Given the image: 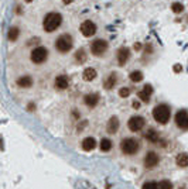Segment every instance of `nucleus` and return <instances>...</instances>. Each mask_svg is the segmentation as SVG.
<instances>
[{"label":"nucleus","instance_id":"nucleus-1","mask_svg":"<svg viewBox=\"0 0 188 189\" xmlns=\"http://www.w3.org/2000/svg\"><path fill=\"white\" fill-rule=\"evenodd\" d=\"M61 23H62V16L57 12H53V13H48L44 17L43 27L47 33H53V31H55L61 25Z\"/></svg>","mask_w":188,"mask_h":189},{"label":"nucleus","instance_id":"nucleus-2","mask_svg":"<svg viewBox=\"0 0 188 189\" xmlns=\"http://www.w3.org/2000/svg\"><path fill=\"white\" fill-rule=\"evenodd\" d=\"M170 116H171V110L167 104H158L153 109V117L160 124H167L170 120Z\"/></svg>","mask_w":188,"mask_h":189},{"label":"nucleus","instance_id":"nucleus-3","mask_svg":"<svg viewBox=\"0 0 188 189\" xmlns=\"http://www.w3.org/2000/svg\"><path fill=\"white\" fill-rule=\"evenodd\" d=\"M72 45H74V40H72V37L69 34H62L57 38L55 41V48L58 52L61 54H65V52L71 51Z\"/></svg>","mask_w":188,"mask_h":189},{"label":"nucleus","instance_id":"nucleus-4","mask_svg":"<svg viewBox=\"0 0 188 189\" xmlns=\"http://www.w3.org/2000/svg\"><path fill=\"white\" fill-rule=\"evenodd\" d=\"M120 148H122V151H123V154H126V155H134V154L139 151L140 144L136 138L130 137V138H125V140L122 141Z\"/></svg>","mask_w":188,"mask_h":189},{"label":"nucleus","instance_id":"nucleus-5","mask_svg":"<svg viewBox=\"0 0 188 189\" xmlns=\"http://www.w3.org/2000/svg\"><path fill=\"white\" fill-rule=\"evenodd\" d=\"M47 57H48V51H47L45 47L43 45H38L31 51L30 58L34 64H43V62L47 61Z\"/></svg>","mask_w":188,"mask_h":189},{"label":"nucleus","instance_id":"nucleus-6","mask_svg":"<svg viewBox=\"0 0 188 189\" xmlns=\"http://www.w3.org/2000/svg\"><path fill=\"white\" fill-rule=\"evenodd\" d=\"M146 124L144 117L142 116H132L129 120H127V128H129L132 133H137L140 131Z\"/></svg>","mask_w":188,"mask_h":189},{"label":"nucleus","instance_id":"nucleus-7","mask_svg":"<svg viewBox=\"0 0 188 189\" xmlns=\"http://www.w3.org/2000/svg\"><path fill=\"white\" fill-rule=\"evenodd\" d=\"M108 49V41L102 40V38H98L95 40L92 44H91V52H92L95 57H101L103 55Z\"/></svg>","mask_w":188,"mask_h":189},{"label":"nucleus","instance_id":"nucleus-8","mask_svg":"<svg viewBox=\"0 0 188 189\" xmlns=\"http://www.w3.org/2000/svg\"><path fill=\"white\" fill-rule=\"evenodd\" d=\"M176 124L177 127L182 128V130H187L188 128V112L187 110H178L176 113Z\"/></svg>","mask_w":188,"mask_h":189},{"label":"nucleus","instance_id":"nucleus-9","mask_svg":"<svg viewBox=\"0 0 188 189\" xmlns=\"http://www.w3.org/2000/svg\"><path fill=\"white\" fill-rule=\"evenodd\" d=\"M79 30L85 37H92L93 34L96 33V24L93 21H91V20H85V21L81 24Z\"/></svg>","mask_w":188,"mask_h":189},{"label":"nucleus","instance_id":"nucleus-10","mask_svg":"<svg viewBox=\"0 0 188 189\" xmlns=\"http://www.w3.org/2000/svg\"><path fill=\"white\" fill-rule=\"evenodd\" d=\"M158 161H160V158H158V154L154 153V151H148L147 154H146V158H144V167L146 168H154L156 165L158 164Z\"/></svg>","mask_w":188,"mask_h":189},{"label":"nucleus","instance_id":"nucleus-11","mask_svg":"<svg viewBox=\"0 0 188 189\" xmlns=\"http://www.w3.org/2000/svg\"><path fill=\"white\" fill-rule=\"evenodd\" d=\"M116 57H117V62H119V65H125L127 61H129L130 49L127 48V47H120L116 52Z\"/></svg>","mask_w":188,"mask_h":189},{"label":"nucleus","instance_id":"nucleus-12","mask_svg":"<svg viewBox=\"0 0 188 189\" xmlns=\"http://www.w3.org/2000/svg\"><path fill=\"white\" fill-rule=\"evenodd\" d=\"M151 94H153V86H151V85H146L144 88L142 89V90H139L137 96H139L140 100H143L144 103H147V102L150 100Z\"/></svg>","mask_w":188,"mask_h":189},{"label":"nucleus","instance_id":"nucleus-13","mask_svg":"<svg viewBox=\"0 0 188 189\" xmlns=\"http://www.w3.org/2000/svg\"><path fill=\"white\" fill-rule=\"evenodd\" d=\"M119 126H120V123H119V119H117L116 116H113V117H110V119L108 120L106 131H108L109 134H116L117 130H119Z\"/></svg>","mask_w":188,"mask_h":189},{"label":"nucleus","instance_id":"nucleus-14","mask_svg":"<svg viewBox=\"0 0 188 189\" xmlns=\"http://www.w3.org/2000/svg\"><path fill=\"white\" fill-rule=\"evenodd\" d=\"M99 102V94L98 93H88L83 96V103L89 107H95Z\"/></svg>","mask_w":188,"mask_h":189},{"label":"nucleus","instance_id":"nucleus-15","mask_svg":"<svg viewBox=\"0 0 188 189\" xmlns=\"http://www.w3.org/2000/svg\"><path fill=\"white\" fill-rule=\"evenodd\" d=\"M68 85H69V79H68L67 75H59V76H57V79H55V88L57 89L65 90V89L68 88Z\"/></svg>","mask_w":188,"mask_h":189},{"label":"nucleus","instance_id":"nucleus-16","mask_svg":"<svg viewBox=\"0 0 188 189\" xmlns=\"http://www.w3.org/2000/svg\"><path fill=\"white\" fill-rule=\"evenodd\" d=\"M116 73H110V75H108V76L105 78V81H103V88L108 89V90H110V89L115 88V85H116L117 79H116Z\"/></svg>","mask_w":188,"mask_h":189},{"label":"nucleus","instance_id":"nucleus-17","mask_svg":"<svg viewBox=\"0 0 188 189\" xmlns=\"http://www.w3.org/2000/svg\"><path fill=\"white\" fill-rule=\"evenodd\" d=\"M96 147V140L93 137H87L82 140V148L85 151H92Z\"/></svg>","mask_w":188,"mask_h":189},{"label":"nucleus","instance_id":"nucleus-18","mask_svg":"<svg viewBox=\"0 0 188 189\" xmlns=\"http://www.w3.org/2000/svg\"><path fill=\"white\" fill-rule=\"evenodd\" d=\"M17 85L20 86V88H31L33 86V78L28 76V75H24V76L19 78L17 79Z\"/></svg>","mask_w":188,"mask_h":189},{"label":"nucleus","instance_id":"nucleus-19","mask_svg":"<svg viewBox=\"0 0 188 189\" xmlns=\"http://www.w3.org/2000/svg\"><path fill=\"white\" fill-rule=\"evenodd\" d=\"M19 35H20V28L16 27V25L10 27L9 31H7V40L12 41V43H14V41L19 38Z\"/></svg>","mask_w":188,"mask_h":189},{"label":"nucleus","instance_id":"nucleus-20","mask_svg":"<svg viewBox=\"0 0 188 189\" xmlns=\"http://www.w3.org/2000/svg\"><path fill=\"white\" fill-rule=\"evenodd\" d=\"M75 62L77 64H83V62L87 61V57H88V54H87V49L85 48H79L77 52H75Z\"/></svg>","mask_w":188,"mask_h":189},{"label":"nucleus","instance_id":"nucleus-21","mask_svg":"<svg viewBox=\"0 0 188 189\" xmlns=\"http://www.w3.org/2000/svg\"><path fill=\"white\" fill-rule=\"evenodd\" d=\"M82 78H83V81H87V82L93 81L96 78V69L95 68H87L82 73Z\"/></svg>","mask_w":188,"mask_h":189},{"label":"nucleus","instance_id":"nucleus-22","mask_svg":"<svg viewBox=\"0 0 188 189\" xmlns=\"http://www.w3.org/2000/svg\"><path fill=\"white\" fill-rule=\"evenodd\" d=\"M176 164L178 165V167H181V168L188 167V154L187 153L178 154V155H177V158H176Z\"/></svg>","mask_w":188,"mask_h":189},{"label":"nucleus","instance_id":"nucleus-23","mask_svg":"<svg viewBox=\"0 0 188 189\" xmlns=\"http://www.w3.org/2000/svg\"><path fill=\"white\" fill-rule=\"evenodd\" d=\"M144 137L147 138L150 143H158V133L154 130V128H150L144 134Z\"/></svg>","mask_w":188,"mask_h":189},{"label":"nucleus","instance_id":"nucleus-24","mask_svg":"<svg viewBox=\"0 0 188 189\" xmlns=\"http://www.w3.org/2000/svg\"><path fill=\"white\" fill-rule=\"evenodd\" d=\"M112 141L109 140V138H102L101 140V144H99V147H101V150L103 151V153H108V151H110L112 150Z\"/></svg>","mask_w":188,"mask_h":189},{"label":"nucleus","instance_id":"nucleus-25","mask_svg":"<svg viewBox=\"0 0 188 189\" xmlns=\"http://www.w3.org/2000/svg\"><path fill=\"white\" fill-rule=\"evenodd\" d=\"M129 78H130L132 82L139 83V82H142V81H143V72H140V71H133V72H130Z\"/></svg>","mask_w":188,"mask_h":189},{"label":"nucleus","instance_id":"nucleus-26","mask_svg":"<svg viewBox=\"0 0 188 189\" xmlns=\"http://www.w3.org/2000/svg\"><path fill=\"white\" fill-rule=\"evenodd\" d=\"M157 189H173V183L170 182V181L164 179L157 183Z\"/></svg>","mask_w":188,"mask_h":189},{"label":"nucleus","instance_id":"nucleus-27","mask_svg":"<svg viewBox=\"0 0 188 189\" xmlns=\"http://www.w3.org/2000/svg\"><path fill=\"white\" fill-rule=\"evenodd\" d=\"M171 10H173L176 14H180V13L184 12V6H182L181 3H177V2H176V3L171 4Z\"/></svg>","mask_w":188,"mask_h":189},{"label":"nucleus","instance_id":"nucleus-28","mask_svg":"<svg viewBox=\"0 0 188 189\" xmlns=\"http://www.w3.org/2000/svg\"><path fill=\"white\" fill-rule=\"evenodd\" d=\"M142 189H157V182H154V181H147V182L143 183Z\"/></svg>","mask_w":188,"mask_h":189},{"label":"nucleus","instance_id":"nucleus-29","mask_svg":"<svg viewBox=\"0 0 188 189\" xmlns=\"http://www.w3.org/2000/svg\"><path fill=\"white\" fill-rule=\"evenodd\" d=\"M130 93H132V90H130L129 88H122L120 90H119V96H120V98H129Z\"/></svg>","mask_w":188,"mask_h":189},{"label":"nucleus","instance_id":"nucleus-30","mask_svg":"<svg viewBox=\"0 0 188 189\" xmlns=\"http://www.w3.org/2000/svg\"><path fill=\"white\" fill-rule=\"evenodd\" d=\"M40 45V38H31V40L27 41V45Z\"/></svg>","mask_w":188,"mask_h":189},{"label":"nucleus","instance_id":"nucleus-31","mask_svg":"<svg viewBox=\"0 0 188 189\" xmlns=\"http://www.w3.org/2000/svg\"><path fill=\"white\" fill-rule=\"evenodd\" d=\"M87 126H88V122H87V120H83V122H81V123H79V126H78V131H81L83 127H87Z\"/></svg>","mask_w":188,"mask_h":189},{"label":"nucleus","instance_id":"nucleus-32","mask_svg":"<svg viewBox=\"0 0 188 189\" xmlns=\"http://www.w3.org/2000/svg\"><path fill=\"white\" fill-rule=\"evenodd\" d=\"M27 110H30V112H34V110H35V104L34 103H30L27 106Z\"/></svg>","mask_w":188,"mask_h":189},{"label":"nucleus","instance_id":"nucleus-33","mask_svg":"<svg viewBox=\"0 0 188 189\" xmlns=\"http://www.w3.org/2000/svg\"><path fill=\"white\" fill-rule=\"evenodd\" d=\"M134 49H136V51H140V49H142V44H140V43H136V44H134Z\"/></svg>","mask_w":188,"mask_h":189},{"label":"nucleus","instance_id":"nucleus-34","mask_svg":"<svg viewBox=\"0 0 188 189\" xmlns=\"http://www.w3.org/2000/svg\"><path fill=\"white\" fill-rule=\"evenodd\" d=\"M151 51H153V49H151V45L147 44V45H146V52H147V54H151Z\"/></svg>","mask_w":188,"mask_h":189},{"label":"nucleus","instance_id":"nucleus-35","mask_svg":"<svg viewBox=\"0 0 188 189\" xmlns=\"http://www.w3.org/2000/svg\"><path fill=\"white\" fill-rule=\"evenodd\" d=\"M72 117L78 119V117H79V112H78V110H74V112H72Z\"/></svg>","mask_w":188,"mask_h":189},{"label":"nucleus","instance_id":"nucleus-36","mask_svg":"<svg viewBox=\"0 0 188 189\" xmlns=\"http://www.w3.org/2000/svg\"><path fill=\"white\" fill-rule=\"evenodd\" d=\"M174 71H176V72H180V71H181V65H174Z\"/></svg>","mask_w":188,"mask_h":189},{"label":"nucleus","instance_id":"nucleus-37","mask_svg":"<svg viewBox=\"0 0 188 189\" xmlns=\"http://www.w3.org/2000/svg\"><path fill=\"white\" fill-rule=\"evenodd\" d=\"M133 107H134V109H139L140 103H139V102H134V103H133Z\"/></svg>","mask_w":188,"mask_h":189},{"label":"nucleus","instance_id":"nucleus-38","mask_svg":"<svg viewBox=\"0 0 188 189\" xmlns=\"http://www.w3.org/2000/svg\"><path fill=\"white\" fill-rule=\"evenodd\" d=\"M71 2H72V0H62V3H64V4H69Z\"/></svg>","mask_w":188,"mask_h":189},{"label":"nucleus","instance_id":"nucleus-39","mask_svg":"<svg viewBox=\"0 0 188 189\" xmlns=\"http://www.w3.org/2000/svg\"><path fill=\"white\" fill-rule=\"evenodd\" d=\"M26 2H27V3H31V2H33V0H26Z\"/></svg>","mask_w":188,"mask_h":189},{"label":"nucleus","instance_id":"nucleus-40","mask_svg":"<svg viewBox=\"0 0 188 189\" xmlns=\"http://www.w3.org/2000/svg\"><path fill=\"white\" fill-rule=\"evenodd\" d=\"M187 21H188V17H187Z\"/></svg>","mask_w":188,"mask_h":189}]
</instances>
